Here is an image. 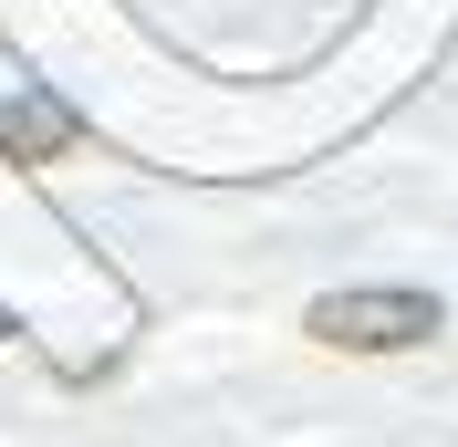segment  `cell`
<instances>
[{
  "label": "cell",
  "mask_w": 458,
  "mask_h": 447,
  "mask_svg": "<svg viewBox=\"0 0 458 447\" xmlns=\"http://www.w3.org/2000/svg\"><path fill=\"white\" fill-rule=\"evenodd\" d=\"M437 291H417V281H375V291H323L313 312H302V333L334 343V354H417V343H437Z\"/></svg>",
  "instance_id": "obj_1"
},
{
  "label": "cell",
  "mask_w": 458,
  "mask_h": 447,
  "mask_svg": "<svg viewBox=\"0 0 458 447\" xmlns=\"http://www.w3.org/2000/svg\"><path fill=\"white\" fill-rule=\"evenodd\" d=\"M63 136H73V125H63L53 105H21V114H0V146H11V156H53Z\"/></svg>",
  "instance_id": "obj_2"
}]
</instances>
